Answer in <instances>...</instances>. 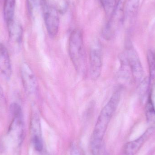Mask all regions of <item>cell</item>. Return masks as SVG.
I'll return each instance as SVG.
<instances>
[{
  "instance_id": "cell-5",
  "label": "cell",
  "mask_w": 155,
  "mask_h": 155,
  "mask_svg": "<svg viewBox=\"0 0 155 155\" xmlns=\"http://www.w3.org/2000/svg\"><path fill=\"white\" fill-rule=\"evenodd\" d=\"M124 55L128 63L134 79L136 81H142L143 70L139 56L134 48L133 46H129Z\"/></svg>"
},
{
  "instance_id": "cell-1",
  "label": "cell",
  "mask_w": 155,
  "mask_h": 155,
  "mask_svg": "<svg viewBox=\"0 0 155 155\" xmlns=\"http://www.w3.org/2000/svg\"><path fill=\"white\" fill-rule=\"evenodd\" d=\"M121 91L117 90L102 108L97 120L91 140L93 155H98L103 150V140L109 123L120 101Z\"/></svg>"
},
{
  "instance_id": "cell-20",
  "label": "cell",
  "mask_w": 155,
  "mask_h": 155,
  "mask_svg": "<svg viewBox=\"0 0 155 155\" xmlns=\"http://www.w3.org/2000/svg\"><path fill=\"white\" fill-rule=\"evenodd\" d=\"M43 155H50L47 152H45L43 154Z\"/></svg>"
},
{
  "instance_id": "cell-13",
  "label": "cell",
  "mask_w": 155,
  "mask_h": 155,
  "mask_svg": "<svg viewBox=\"0 0 155 155\" xmlns=\"http://www.w3.org/2000/svg\"><path fill=\"white\" fill-rule=\"evenodd\" d=\"M145 113L148 123L152 125H155V108L152 101L151 94H148L146 104Z\"/></svg>"
},
{
  "instance_id": "cell-9",
  "label": "cell",
  "mask_w": 155,
  "mask_h": 155,
  "mask_svg": "<svg viewBox=\"0 0 155 155\" xmlns=\"http://www.w3.org/2000/svg\"><path fill=\"white\" fill-rule=\"evenodd\" d=\"M0 72L6 78L12 75V66L8 51L2 45L0 44Z\"/></svg>"
},
{
  "instance_id": "cell-18",
  "label": "cell",
  "mask_w": 155,
  "mask_h": 155,
  "mask_svg": "<svg viewBox=\"0 0 155 155\" xmlns=\"http://www.w3.org/2000/svg\"><path fill=\"white\" fill-rule=\"evenodd\" d=\"M71 155H81L79 150L75 146L72 145L71 149Z\"/></svg>"
},
{
  "instance_id": "cell-16",
  "label": "cell",
  "mask_w": 155,
  "mask_h": 155,
  "mask_svg": "<svg viewBox=\"0 0 155 155\" xmlns=\"http://www.w3.org/2000/svg\"><path fill=\"white\" fill-rule=\"evenodd\" d=\"M140 0H128L126 6V12L129 16L135 14L139 7Z\"/></svg>"
},
{
  "instance_id": "cell-17",
  "label": "cell",
  "mask_w": 155,
  "mask_h": 155,
  "mask_svg": "<svg viewBox=\"0 0 155 155\" xmlns=\"http://www.w3.org/2000/svg\"><path fill=\"white\" fill-rule=\"evenodd\" d=\"M150 81L149 78H146L143 80H142L141 85L139 88V93L141 98H144L147 95L149 90V86H150Z\"/></svg>"
},
{
  "instance_id": "cell-2",
  "label": "cell",
  "mask_w": 155,
  "mask_h": 155,
  "mask_svg": "<svg viewBox=\"0 0 155 155\" xmlns=\"http://www.w3.org/2000/svg\"><path fill=\"white\" fill-rule=\"evenodd\" d=\"M69 53L76 71L79 73H84L86 67L84 38L82 32L78 29L74 30L70 35Z\"/></svg>"
},
{
  "instance_id": "cell-12",
  "label": "cell",
  "mask_w": 155,
  "mask_h": 155,
  "mask_svg": "<svg viewBox=\"0 0 155 155\" xmlns=\"http://www.w3.org/2000/svg\"><path fill=\"white\" fill-rule=\"evenodd\" d=\"M15 0H5L3 5V14L6 23L14 20Z\"/></svg>"
},
{
  "instance_id": "cell-21",
  "label": "cell",
  "mask_w": 155,
  "mask_h": 155,
  "mask_svg": "<svg viewBox=\"0 0 155 155\" xmlns=\"http://www.w3.org/2000/svg\"><path fill=\"white\" fill-rule=\"evenodd\" d=\"M81 155H84V154H81Z\"/></svg>"
},
{
  "instance_id": "cell-10",
  "label": "cell",
  "mask_w": 155,
  "mask_h": 155,
  "mask_svg": "<svg viewBox=\"0 0 155 155\" xmlns=\"http://www.w3.org/2000/svg\"><path fill=\"white\" fill-rule=\"evenodd\" d=\"M7 24L11 41L15 44L21 43L22 36L21 26L14 20Z\"/></svg>"
},
{
  "instance_id": "cell-3",
  "label": "cell",
  "mask_w": 155,
  "mask_h": 155,
  "mask_svg": "<svg viewBox=\"0 0 155 155\" xmlns=\"http://www.w3.org/2000/svg\"><path fill=\"white\" fill-rule=\"evenodd\" d=\"M103 51L98 42L91 45L89 51V72L91 79L97 80L101 75L103 68Z\"/></svg>"
},
{
  "instance_id": "cell-19",
  "label": "cell",
  "mask_w": 155,
  "mask_h": 155,
  "mask_svg": "<svg viewBox=\"0 0 155 155\" xmlns=\"http://www.w3.org/2000/svg\"><path fill=\"white\" fill-rule=\"evenodd\" d=\"M43 0H28L30 6L32 7H35L41 3Z\"/></svg>"
},
{
  "instance_id": "cell-15",
  "label": "cell",
  "mask_w": 155,
  "mask_h": 155,
  "mask_svg": "<svg viewBox=\"0 0 155 155\" xmlns=\"http://www.w3.org/2000/svg\"><path fill=\"white\" fill-rule=\"evenodd\" d=\"M100 2L106 13L109 16L114 13L118 5L117 0H100Z\"/></svg>"
},
{
  "instance_id": "cell-11",
  "label": "cell",
  "mask_w": 155,
  "mask_h": 155,
  "mask_svg": "<svg viewBox=\"0 0 155 155\" xmlns=\"http://www.w3.org/2000/svg\"><path fill=\"white\" fill-rule=\"evenodd\" d=\"M30 127L32 140L36 139L42 140L41 120L37 113H35L33 114L31 119Z\"/></svg>"
},
{
  "instance_id": "cell-4",
  "label": "cell",
  "mask_w": 155,
  "mask_h": 155,
  "mask_svg": "<svg viewBox=\"0 0 155 155\" xmlns=\"http://www.w3.org/2000/svg\"><path fill=\"white\" fill-rule=\"evenodd\" d=\"M44 18L48 34L54 37L59 31L60 20L58 10L50 2H44Z\"/></svg>"
},
{
  "instance_id": "cell-6",
  "label": "cell",
  "mask_w": 155,
  "mask_h": 155,
  "mask_svg": "<svg viewBox=\"0 0 155 155\" xmlns=\"http://www.w3.org/2000/svg\"><path fill=\"white\" fill-rule=\"evenodd\" d=\"M122 9L118 4L114 12L110 15V19L103 29L102 35L104 39L108 41L113 38L118 25L122 22Z\"/></svg>"
},
{
  "instance_id": "cell-14",
  "label": "cell",
  "mask_w": 155,
  "mask_h": 155,
  "mask_svg": "<svg viewBox=\"0 0 155 155\" xmlns=\"http://www.w3.org/2000/svg\"><path fill=\"white\" fill-rule=\"evenodd\" d=\"M147 58L150 73V85L155 86V55L151 50L147 51Z\"/></svg>"
},
{
  "instance_id": "cell-8",
  "label": "cell",
  "mask_w": 155,
  "mask_h": 155,
  "mask_svg": "<svg viewBox=\"0 0 155 155\" xmlns=\"http://www.w3.org/2000/svg\"><path fill=\"white\" fill-rule=\"evenodd\" d=\"M153 132V128H149L144 134L136 140L126 144L123 151V155H135L141 148Z\"/></svg>"
},
{
  "instance_id": "cell-7",
  "label": "cell",
  "mask_w": 155,
  "mask_h": 155,
  "mask_svg": "<svg viewBox=\"0 0 155 155\" xmlns=\"http://www.w3.org/2000/svg\"><path fill=\"white\" fill-rule=\"evenodd\" d=\"M21 76L24 87L29 94H33L37 88L36 78L30 66L26 63L23 64L21 67Z\"/></svg>"
}]
</instances>
